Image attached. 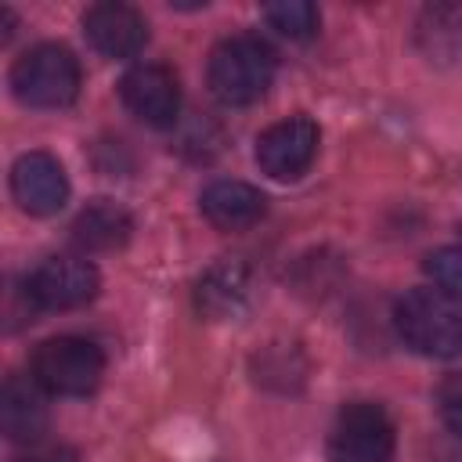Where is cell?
<instances>
[{
  "mask_svg": "<svg viewBox=\"0 0 462 462\" xmlns=\"http://www.w3.org/2000/svg\"><path fill=\"white\" fill-rule=\"evenodd\" d=\"M437 408H440V419L451 433L462 437V372L448 375L437 390Z\"/></svg>",
  "mask_w": 462,
  "mask_h": 462,
  "instance_id": "17",
  "label": "cell"
},
{
  "mask_svg": "<svg viewBox=\"0 0 462 462\" xmlns=\"http://www.w3.org/2000/svg\"><path fill=\"white\" fill-rule=\"evenodd\" d=\"M123 105L148 126H173L180 112V87L166 65H134L119 79Z\"/></svg>",
  "mask_w": 462,
  "mask_h": 462,
  "instance_id": "8",
  "label": "cell"
},
{
  "mask_svg": "<svg viewBox=\"0 0 462 462\" xmlns=\"http://www.w3.org/2000/svg\"><path fill=\"white\" fill-rule=\"evenodd\" d=\"M422 267H426V274L433 278V285H437L440 292H448L451 300L462 303V245L433 249Z\"/></svg>",
  "mask_w": 462,
  "mask_h": 462,
  "instance_id": "16",
  "label": "cell"
},
{
  "mask_svg": "<svg viewBox=\"0 0 462 462\" xmlns=\"http://www.w3.org/2000/svg\"><path fill=\"white\" fill-rule=\"evenodd\" d=\"M199 209L220 231H245L267 213V199L245 180H213L202 191Z\"/></svg>",
  "mask_w": 462,
  "mask_h": 462,
  "instance_id": "12",
  "label": "cell"
},
{
  "mask_svg": "<svg viewBox=\"0 0 462 462\" xmlns=\"http://www.w3.org/2000/svg\"><path fill=\"white\" fill-rule=\"evenodd\" d=\"M11 195L32 217H51L69 199V177L47 152H25L11 166Z\"/></svg>",
  "mask_w": 462,
  "mask_h": 462,
  "instance_id": "9",
  "label": "cell"
},
{
  "mask_svg": "<svg viewBox=\"0 0 462 462\" xmlns=\"http://www.w3.org/2000/svg\"><path fill=\"white\" fill-rule=\"evenodd\" d=\"M29 307L72 310L97 296V267L87 256H51L25 278Z\"/></svg>",
  "mask_w": 462,
  "mask_h": 462,
  "instance_id": "6",
  "label": "cell"
},
{
  "mask_svg": "<svg viewBox=\"0 0 462 462\" xmlns=\"http://www.w3.org/2000/svg\"><path fill=\"white\" fill-rule=\"evenodd\" d=\"M397 433L390 415L372 401L339 408L328 433V462H393Z\"/></svg>",
  "mask_w": 462,
  "mask_h": 462,
  "instance_id": "5",
  "label": "cell"
},
{
  "mask_svg": "<svg viewBox=\"0 0 462 462\" xmlns=\"http://www.w3.org/2000/svg\"><path fill=\"white\" fill-rule=\"evenodd\" d=\"M245 300H249V271L238 260L213 263L195 285V303L209 321H227L242 314Z\"/></svg>",
  "mask_w": 462,
  "mask_h": 462,
  "instance_id": "13",
  "label": "cell"
},
{
  "mask_svg": "<svg viewBox=\"0 0 462 462\" xmlns=\"http://www.w3.org/2000/svg\"><path fill=\"white\" fill-rule=\"evenodd\" d=\"M314 155H318V123L307 116H289L256 137V162L274 180L303 177Z\"/></svg>",
  "mask_w": 462,
  "mask_h": 462,
  "instance_id": "7",
  "label": "cell"
},
{
  "mask_svg": "<svg viewBox=\"0 0 462 462\" xmlns=\"http://www.w3.org/2000/svg\"><path fill=\"white\" fill-rule=\"evenodd\" d=\"M393 328L422 357H458L462 354V303L440 289H408L393 303Z\"/></svg>",
  "mask_w": 462,
  "mask_h": 462,
  "instance_id": "1",
  "label": "cell"
},
{
  "mask_svg": "<svg viewBox=\"0 0 462 462\" xmlns=\"http://www.w3.org/2000/svg\"><path fill=\"white\" fill-rule=\"evenodd\" d=\"M43 386L25 375H7L0 390V430L14 444L40 440L47 430V404H43Z\"/></svg>",
  "mask_w": 462,
  "mask_h": 462,
  "instance_id": "11",
  "label": "cell"
},
{
  "mask_svg": "<svg viewBox=\"0 0 462 462\" xmlns=\"http://www.w3.org/2000/svg\"><path fill=\"white\" fill-rule=\"evenodd\" d=\"M83 32H87L90 47L105 58H134L148 43L144 14L130 4H119V0H101V4L87 7Z\"/></svg>",
  "mask_w": 462,
  "mask_h": 462,
  "instance_id": "10",
  "label": "cell"
},
{
  "mask_svg": "<svg viewBox=\"0 0 462 462\" xmlns=\"http://www.w3.org/2000/svg\"><path fill=\"white\" fill-rule=\"evenodd\" d=\"M11 94L29 108H65L79 94V61L61 43H40L11 65Z\"/></svg>",
  "mask_w": 462,
  "mask_h": 462,
  "instance_id": "3",
  "label": "cell"
},
{
  "mask_svg": "<svg viewBox=\"0 0 462 462\" xmlns=\"http://www.w3.org/2000/svg\"><path fill=\"white\" fill-rule=\"evenodd\" d=\"M105 375V354L83 336H51L32 350V379L58 397H87Z\"/></svg>",
  "mask_w": 462,
  "mask_h": 462,
  "instance_id": "4",
  "label": "cell"
},
{
  "mask_svg": "<svg viewBox=\"0 0 462 462\" xmlns=\"http://www.w3.org/2000/svg\"><path fill=\"white\" fill-rule=\"evenodd\" d=\"M263 18L271 22V29H278L289 40H307L318 32V7L307 0H278L263 7Z\"/></svg>",
  "mask_w": 462,
  "mask_h": 462,
  "instance_id": "15",
  "label": "cell"
},
{
  "mask_svg": "<svg viewBox=\"0 0 462 462\" xmlns=\"http://www.w3.org/2000/svg\"><path fill=\"white\" fill-rule=\"evenodd\" d=\"M274 79V51L260 36H227L213 47L206 83L224 105H253Z\"/></svg>",
  "mask_w": 462,
  "mask_h": 462,
  "instance_id": "2",
  "label": "cell"
},
{
  "mask_svg": "<svg viewBox=\"0 0 462 462\" xmlns=\"http://www.w3.org/2000/svg\"><path fill=\"white\" fill-rule=\"evenodd\" d=\"M134 231L130 213L112 202V199H94L79 209V217L72 220V242L83 253H112L119 245H126Z\"/></svg>",
  "mask_w": 462,
  "mask_h": 462,
  "instance_id": "14",
  "label": "cell"
},
{
  "mask_svg": "<svg viewBox=\"0 0 462 462\" xmlns=\"http://www.w3.org/2000/svg\"><path fill=\"white\" fill-rule=\"evenodd\" d=\"M458 235H462V227H458Z\"/></svg>",
  "mask_w": 462,
  "mask_h": 462,
  "instance_id": "18",
  "label": "cell"
}]
</instances>
